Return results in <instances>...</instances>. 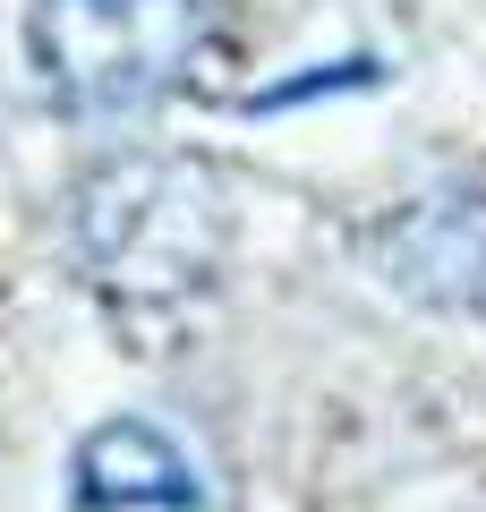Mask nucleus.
I'll return each mask as SVG.
<instances>
[{
  "mask_svg": "<svg viewBox=\"0 0 486 512\" xmlns=\"http://www.w3.org/2000/svg\"><path fill=\"white\" fill-rule=\"evenodd\" d=\"M69 239L103 291L188 299L214 282L222 248H231V197L188 154H120V163L77 180Z\"/></svg>",
  "mask_w": 486,
  "mask_h": 512,
  "instance_id": "f257e3e1",
  "label": "nucleus"
},
{
  "mask_svg": "<svg viewBox=\"0 0 486 512\" xmlns=\"http://www.w3.org/2000/svg\"><path fill=\"white\" fill-rule=\"evenodd\" d=\"M205 52V0H35L26 60L43 94L86 120L145 111Z\"/></svg>",
  "mask_w": 486,
  "mask_h": 512,
  "instance_id": "f03ea898",
  "label": "nucleus"
},
{
  "mask_svg": "<svg viewBox=\"0 0 486 512\" xmlns=\"http://www.w3.org/2000/svg\"><path fill=\"white\" fill-rule=\"evenodd\" d=\"M384 282L427 308L486 316V205L478 197H418L384 222Z\"/></svg>",
  "mask_w": 486,
  "mask_h": 512,
  "instance_id": "7ed1b4c3",
  "label": "nucleus"
},
{
  "mask_svg": "<svg viewBox=\"0 0 486 512\" xmlns=\"http://www.w3.org/2000/svg\"><path fill=\"white\" fill-rule=\"evenodd\" d=\"M77 504H154V512H188L205 504V478L188 461V444L154 419H103L77 444Z\"/></svg>",
  "mask_w": 486,
  "mask_h": 512,
  "instance_id": "20e7f679",
  "label": "nucleus"
}]
</instances>
